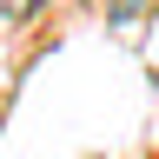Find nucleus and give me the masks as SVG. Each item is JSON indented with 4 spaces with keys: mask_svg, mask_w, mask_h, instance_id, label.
Here are the masks:
<instances>
[{
    "mask_svg": "<svg viewBox=\"0 0 159 159\" xmlns=\"http://www.w3.org/2000/svg\"><path fill=\"white\" fill-rule=\"evenodd\" d=\"M40 0H0V13H33Z\"/></svg>",
    "mask_w": 159,
    "mask_h": 159,
    "instance_id": "2",
    "label": "nucleus"
},
{
    "mask_svg": "<svg viewBox=\"0 0 159 159\" xmlns=\"http://www.w3.org/2000/svg\"><path fill=\"white\" fill-rule=\"evenodd\" d=\"M152 0H106V20H139Z\"/></svg>",
    "mask_w": 159,
    "mask_h": 159,
    "instance_id": "1",
    "label": "nucleus"
}]
</instances>
